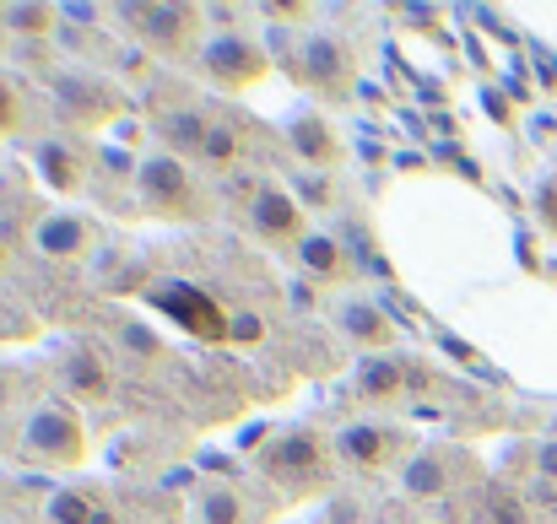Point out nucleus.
Listing matches in <instances>:
<instances>
[{"instance_id":"f257e3e1","label":"nucleus","mask_w":557,"mask_h":524,"mask_svg":"<svg viewBox=\"0 0 557 524\" xmlns=\"http://www.w3.org/2000/svg\"><path fill=\"white\" fill-rule=\"evenodd\" d=\"M136 200H141L152 216H169V222L206 216V195H200L195 174L185 169V158H169V152L141 158V169H136Z\"/></svg>"},{"instance_id":"f03ea898","label":"nucleus","mask_w":557,"mask_h":524,"mask_svg":"<svg viewBox=\"0 0 557 524\" xmlns=\"http://www.w3.org/2000/svg\"><path fill=\"white\" fill-rule=\"evenodd\" d=\"M22 449L38 460V465H82L87 460V427L82 416L71 411V400H38L33 416H27V433H22Z\"/></svg>"},{"instance_id":"7ed1b4c3","label":"nucleus","mask_w":557,"mask_h":524,"mask_svg":"<svg viewBox=\"0 0 557 524\" xmlns=\"http://www.w3.org/2000/svg\"><path fill=\"white\" fill-rule=\"evenodd\" d=\"M260 471H265L282 492L309 498V492H320L325 476H331V449H325L320 433H282V438L265 449Z\"/></svg>"},{"instance_id":"20e7f679","label":"nucleus","mask_w":557,"mask_h":524,"mask_svg":"<svg viewBox=\"0 0 557 524\" xmlns=\"http://www.w3.org/2000/svg\"><path fill=\"white\" fill-rule=\"evenodd\" d=\"M265 71H271L265 49H260L255 38H244V33H216V38L200 49V76H206L211 87H222V92H244V87H255Z\"/></svg>"},{"instance_id":"39448f33","label":"nucleus","mask_w":557,"mask_h":524,"mask_svg":"<svg viewBox=\"0 0 557 524\" xmlns=\"http://www.w3.org/2000/svg\"><path fill=\"white\" fill-rule=\"evenodd\" d=\"M298 82L314 87L320 98L342 103V98H352V87H358V60H352V49H347L342 38L309 33V38H304V54H298Z\"/></svg>"},{"instance_id":"423d86ee","label":"nucleus","mask_w":557,"mask_h":524,"mask_svg":"<svg viewBox=\"0 0 557 524\" xmlns=\"http://www.w3.org/2000/svg\"><path fill=\"white\" fill-rule=\"evenodd\" d=\"M125 16L136 22V38L152 43L158 54L169 60H185L200 38V22H206V5H125Z\"/></svg>"},{"instance_id":"0eeeda50","label":"nucleus","mask_w":557,"mask_h":524,"mask_svg":"<svg viewBox=\"0 0 557 524\" xmlns=\"http://www.w3.org/2000/svg\"><path fill=\"white\" fill-rule=\"evenodd\" d=\"M400 454H406V438L395 427H384V422H347L336 433V460L352 465V471H363V476L395 471Z\"/></svg>"},{"instance_id":"6e6552de","label":"nucleus","mask_w":557,"mask_h":524,"mask_svg":"<svg viewBox=\"0 0 557 524\" xmlns=\"http://www.w3.org/2000/svg\"><path fill=\"white\" fill-rule=\"evenodd\" d=\"M428 384H433V373H428L422 362H400V357H369V362L358 367V378H352L358 400H369V406L400 400V395L428 389Z\"/></svg>"},{"instance_id":"1a4fd4ad","label":"nucleus","mask_w":557,"mask_h":524,"mask_svg":"<svg viewBox=\"0 0 557 524\" xmlns=\"http://www.w3.org/2000/svg\"><path fill=\"white\" fill-rule=\"evenodd\" d=\"M249 227H255L260 238H271V244H293V249H298V238H304V211H298V200H293L282 184H260V189L249 195Z\"/></svg>"},{"instance_id":"9d476101","label":"nucleus","mask_w":557,"mask_h":524,"mask_svg":"<svg viewBox=\"0 0 557 524\" xmlns=\"http://www.w3.org/2000/svg\"><path fill=\"white\" fill-rule=\"evenodd\" d=\"M471 476V454L466 449H422L406 465V492L411 498H444L449 487H460Z\"/></svg>"},{"instance_id":"9b49d317","label":"nucleus","mask_w":557,"mask_h":524,"mask_svg":"<svg viewBox=\"0 0 557 524\" xmlns=\"http://www.w3.org/2000/svg\"><path fill=\"white\" fill-rule=\"evenodd\" d=\"M60 109H65L76 125H109L120 103H114V92L98 87L92 76H65V82H60Z\"/></svg>"},{"instance_id":"f8f14e48","label":"nucleus","mask_w":557,"mask_h":524,"mask_svg":"<svg viewBox=\"0 0 557 524\" xmlns=\"http://www.w3.org/2000/svg\"><path fill=\"white\" fill-rule=\"evenodd\" d=\"M33 244H38V254H49V260H76V254L92 244V222H82V216H71V211H54V216H44V222L33 227Z\"/></svg>"},{"instance_id":"ddd939ff","label":"nucleus","mask_w":557,"mask_h":524,"mask_svg":"<svg viewBox=\"0 0 557 524\" xmlns=\"http://www.w3.org/2000/svg\"><path fill=\"white\" fill-rule=\"evenodd\" d=\"M195 163L211 169V174H233L244 163V125L233 114H211V130H206V147H200Z\"/></svg>"},{"instance_id":"4468645a","label":"nucleus","mask_w":557,"mask_h":524,"mask_svg":"<svg viewBox=\"0 0 557 524\" xmlns=\"http://www.w3.org/2000/svg\"><path fill=\"white\" fill-rule=\"evenodd\" d=\"M287 141H293V152H298L304 163H314V169H331V163L342 158V141L331 136V125H325L320 114H298V120L287 125Z\"/></svg>"},{"instance_id":"2eb2a0df","label":"nucleus","mask_w":557,"mask_h":524,"mask_svg":"<svg viewBox=\"0 0 557 524\" xmlns=\"http://www.w3.org/2000/svg\"><path fill=\"white\" fill-rule=\"evenodd\" d=\"M163 152L169 158H200V147H206V130H211V114L206 109H174V114H163Z\"/></svg>"},{"instance_id":"dca6fc26","label":"nucleus","mask_w":557,"mask_h":524,"mask_svg":"<svg viewBox=\"0 0 557 524\" xmlns=\"http://www.w3.org/2000/svg\"><path fill=\"white\" fill-rule=\"evenodd\" d=\"M342 330L363 351H384L395 341V320L384 309H373V303H342Z\"/></svg>"},{"instance_id":"f3484780","label":"nucleus","mask_w":557,"mask_h":524,"mask_svg":"<svg viewBox=\"0 0 557 524\" xmlns=\"http://www.w3.org/2000/svg\"><path fill=\"white\" fill-rule=\"evenodd\" d=\"M298 265L309 276H320V282H342L347 276V254H342V244L331 233H304L298 238Z\"/></svg>"},{"instance_id":"a211bd4d","label":"nucleus","mask_w":557,"mask_h":524,"mask_svg":"<svg viewBox=\"0 0 557 524\" xmlns=\"http://www.w3.org/2000/svg\"><path fill=\"white\" fill-rule=\"evenodd\" d=\"M65 384H71V395H82V400H103L109 395V362L98 357V351H76L71 362H65Z\"/></svg>"},{"instance_id":"6ab92c4d","label":"nucleus","mask_w":557,"mask_h":524,"mask_svg":"<svg viewBox=\"0 0 557 524\" xmlns=\"http://www.w3.org/2000/svg\"><path fill=\"white\" fill-rule=\"evenodd\" d=\"M98 509H103L98 487H60L49 498V524H92Z\"/></svg>"},{"instance_id":"aec40b11","label":"nucleus","mask_w":557,"mask_h":524,"mask_svg":"<svg viewBox=\"0 0 557 524\" xmlns=\"http://www.w3.org/2000/svg\"><path fill=\"white\" fill-rule=\"evenodd\" d=\"M38 169H44V178H49L60 195H71V189L82 184V158H76L65 141H49V147H38Z\"/></svg>"},{"instance_id":"412c9836","label":"nucleus","mask_w":557,"mask_h":524,"mask_svg":"<svg viewBox=\"0 0 557 524\" xmlns=\"http://www.w3.org/2000/svg\"><path fill=\"white\" fill-rule=\"evenodd\" d=\"M60 22L54 5H5V33L11 38H49Z\"/></svg>"},{"instance_id":"4be33fe9","label":"nucleus","mask_w":557,"mask_h":524,"mask_svg":"<svg viewBox=\"0 0 557 524\" xmlns=\"http://www.w3.org/2000/svg\"><path fill=\"white\" fill-rule=\"evenodd\" d=\"M482 524H531V503L509 487H487L482 498Z\"/></svg>"},{"instance_id":"5701e85b","label":"nucleus","mask_w":557,"mask_h":524,"mask_svg":"<svg viewBox=\"0 0 557 524\" xmlns=\"http://www.w3.org/2000/svg\"><path fill=\"white\" fill-rule=\"evenodd\" d=\"M200 520L206 524H244V498L227 492V487H211V492H200Z\"/></svg>"},{"instance_id":"b1692460","label":"nucleus","mask_w":557,"mask_h":524,"mask_svg":"<svg viewBox=\"0 0 557 524\" xmlns=\"http://www.w3.org/2000/svg\"><path fill=\"white\" fill-rule=\"evenodd\" d=\"M22 130V92L11 87V76H0V136Z\"/></svg>"},{"instance_id":"393cba45","label":"nucleus","mask_w":557,"mask_h":524,"mask_svg":"<svg viewBox=\"0 0 557 524\" xmlns=\"http://www.w3.org/2000/svg\"><path fill=\"white\" fill-rule=\"evenodd\" d=\"M536 216H542V227L557 238V178H542V189H536Z\"/></svg>"},{"instance_id":"a878e982","label":"nucleus","mask_w":557,"mask_h":524,"mask_svg":"<svg viewBox=\"0 0 557 524\" xmlns=\"http://www.w3.org/2000/svg\"><path fill=\"white\" fill-rule=\"evenodd\" d=\"M265 16H271V22H309L314 11H309V5H265Z\"/></svg>"},{"instance_id":"bb28decb","label":"nucleus","mask_w":557,"mask_h":524,"mask_svg":"<svg viewBox=\"0 0 557 524\" xmlns=\"http://www.w3.org/2000/svg\"><path fill=\"white\" fill-rule=\"evenodd\" d=\"M536 471H542L547 482H557V438H553V444H542V449H536Z\"/></svg>"},{"instance_id":"cd10ccee","label":"nucleus","mask_w":557,"mask_h":524,"mask_svg":"<svg viewBox=\"0 0 557 524\" xmlns=\"http://www.w3.org/2000/svg\"><path fill=\"white\" fill-rule=\"evenodd\" d=\"M92 524H120V509H114V503H103V509L92 514Z\"/></svg>"},{"instance_id":"c85d7f7f","label":"nucleus","mask_w":557,"mask_h":524,"mask_svg":"<svg viewBox=\"0 0 557 524\" xmlns=\"http://www.w3.org/2000/svg\"><path fill=\"white\" fill-rule=\"evenodd\" d=\"M5 38H11V33H5V5H0V43H5Z\"/></svg>"},{"instance_id":"c756f323","label":"nucleus","mask_w":557,"mask_h":524,"mask_svg":"<svg viewBox=\"0 0 557 524\" xmlns=\"http://www.w3.org/2000/svg\"><path fill=\"white\" fill-rule=\"evenodd\" d=\"M0 260H5V244H0Z\"/></svg>"}]
</instances>
